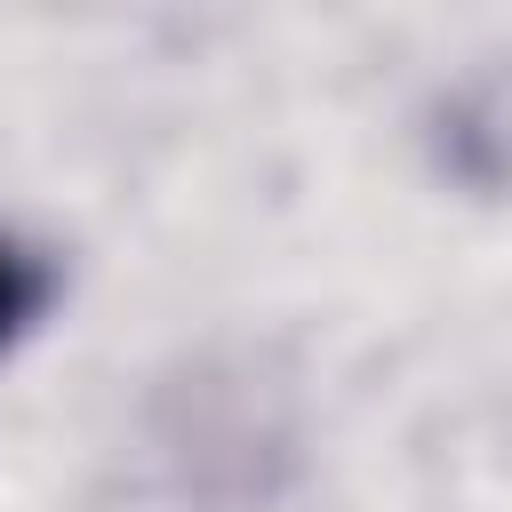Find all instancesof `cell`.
I'll return each instance as SVG.
<instances>
[{"label": "cell", "instance_id": "6da1fadb", "mask_svg": "<svg viewBox=\"0 0 512 512\" xmlns=\"http://www.w3.org/2000/svg\"><path fill=\"white\" fill-rule=\"evenodd\" d=\"M40 304H48V264H40L24 240H8V232H0V344H8Z\"/></svg>", "mask_w": 512, "mask_h": 512}]
</instances>
